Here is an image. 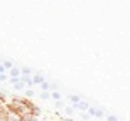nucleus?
<instances>
[{
	"instance_id": "nucleus-6",
	"label": "nucleus",
	"mask_w": 130,
	"mask_h": 121,
	"mask_svg": "<svg viewBox=\"0 0 130 121\" xmlns=\"http://www.w3.org/2000/svg\"><path fill=\"white\" fill-rule=\"evenodd\" d=\"M34 71L30 67H20V76H32Z\"/></svg>"
},
{
	"instance_id": "nucleus-16",
	"label": "nucleus",
	"mask_w": 130,
	"mask_h": 121,
	"mask_svg": "<svg viewBox=\"0 0 130 121\" xmlns=\"http://www.w3.org/2000/svg\"><path fill=\"white\" fill-rule=\"evenodd\" d=\"M32 96H36V92H34L32 89H27V91H25V98H29V99H32Z\"/></svg>"
},
{
	"instance_id": "nucleus-4",
	"label": "nucleus",
	"mask_w": 130,
	"mask_h": 121,
	"mask_svg": "<svg viewBox=\"0 0 130 121\" xmlns=\"http://www.w3.org/2000/svg\"><path fill=\"white\" fill-rule=\"evenodd\" d=\"M9 76L10 78H19L20 76V67H12V69H9Z\"/></svg>"
},
{
	"instance_id": "nucleus-20",
	"label": "nucleus",
	"mask_w": 130,
	"mask_h": 121,
	"mask_svg": "<svg viewBox=\"0 0 130 121\" xmlns=\"http://www.w3.org/2000/svg\"><path fill=\"white\" fill-rule=\"evenodd\" d=\"M9 82H12V84H15V82H19V78H10Z\"/></svg>"
},
{
	"instance_id": "nucleus-19",
	"label": "nucleus",
	"mask_w": 130,
	"mask_h": 121,
	"mask_svg": "<svg viewBox=\"0 0 130 121\" xmlns=\"http://www.w3.org/2000/svg\"><path fill=\"white\" fill-rule=\"evenodd\" d=\"M81 119H85V121H90V116H88L86 113L83 111V113H81Z\"/></svg>"
},
{
	"instance_id": "nucleus-9",
	"label": "nucleus",
	"mask_w": 130,
	"mask_h": 121,
	"mask_svg": "<svg viewBox=\"0 0 130 121\" xmlns=\"http://www.w3.org/2000/svg\"><path fill=\"white\" fill-rule=\"evenodd\" d=\"M51 98H53L54 101H59V99H63V94H61L59 91H53L51 92Z\"/></svg>"
},
{
	"instance_id": "nucleus-5",
	"label": "nucleus",
	"mask_w": 130,
	"mask_h": 121,
	"mask_svg": "<svg viewBox=\"0 0 130 121\" xmlns=\"http://www.w3.org/2000/svg\"><path fill=\"white\" fill-rule=\"evenodd\" d=\"M20 121H39V118L30 116L29 113H25V114H22V116H20Z\"/></svg>"
},
{
	"instance_id": "nucleus-1",
	"label": "nucleus",
	"mask_w": 130,
	"mask_h": 121,
	"mask_svg": "<svg viewBox=\"0 0 130 121\" xmlns=\"http://www.w3.org/2000/svg\"><path fill=\"white\" fill-rule=\"evenodd\" d=\"M71 106H73V109H74V111H76V109H79V111H85V113H86V109L90 108V103H88V101H83V99H81L79 103L71 104Z\"/></svg>"
},
{
	"instance_id": "nucleus-14",
	"label": "nucleus",
	"mask_w": 130,
	"mask_h": 121,
	"mask_svg": "<svg viewBox=\"0 0 130 121\" xmlns=\"http://www.w3.org/2000/svg\"><path fill=\"white\" fill-rule=\"evenodd\" d=\"M39 87H41V91H49V82L47 81H42L41 84H39Z\"/></svg>"
},
{
	"instance_id": "nucleus-15",
	"label": "nucleus",
	"mask_w": 130,
	"mask_h": 121,
	"mask_svg": "<svg viewBox=\"0 0 130 121\" xmlns=\"http://www.w3.org/2000/svg\"><path fill=\"white\" fill-rule=\"evenodd\" d=\"M53 91H59V86L56 82H49V92H53Z\"/></svg>"
},
{
	"instance_id": "nucleus-11",
	"label": "nucleus",
	"mask_w": 130,
	"mask_h": 121,
	"mask_svg": "<svg viewBox=\"0 0 130 121\" xmlns=\"http://www.w3.org/2000/svg\"><path fill=\"white\" fill-rule=\"evenodd\" d=\"M2 66H4L5 71H9V69L14 67V62H12V61H4V62H2Z\"/></svg>"
},
{
	"instance_id": "nucleus-3",
	"label": "nucleus",
	"mask_w": 130,
	"mask_h": 121,
	"mask_svg": "<svg viewBox=\"0 0 130 121\" xmlns=\"http://www.w3.org/2000/svg\"><path fill=\"white\" fill-rule=\"evenodd\" d=\"M19 81L20 82H24L27 87H32L34 86V82H32V76H19Z\"/></svg>"
},
{
	"instance_id": "nucleus-12",
	"label": "nucleus",
	"mask_w": 130,
	"mask_h": 121,
	"mask_svg": "<svg viewBox=\"0 0 130 121\" xmlns=\"http://www.w3.org/2000/svg\"><path fill=\"white\" fill-rule=\"evenodd\" d=\"M39 98H41V99H44V101H47L49 98H51V92H49V91H41Z\"/></svg>"
},
{
	"instance_id": "nucleus-7",
	"label": "nucleus",
	"mask_w": 130,
	"mask_h": 121,
	"mask_svg": "<svg viewBox=\"0 0 130 121\" xmlns=\"http://www.w3.org/2000/svg\"><path fill=\"white\" fill-rule=\"evenodd\" d=\"M69 101H71V104H76V103L81 101V96H79V94H71V96H69Z\"/></svg>"
},
{
	"instance_id": "nucleus-8",
	"label": "nucleus",
	"mask_w": 130,
	"mask_h": 121,
	"mask_svg": "<svg viewBox=\"0 0 130 121\" xmlns=\"http://www.w3.org/2000/svg\"><path fill=\"white\" fill-rule=\"evenodd\" d=\"M95 118H98V119H103L105 118V109H95Z\"/></svg>"
},
{
	"instance_id": "nucleus-17",
	"label": "nucleus",
	"mask_w": 130,
	"mask_h": 121,
	"mask_svg": "<svg viewBox=\"0 0 130 121\" xmlns=\"http://www.w3.org/2000/svg\"><path fill=\"white\" fill-rule=\"evenodd\" d=\"M54 104H56V108H58V109H61V108H64V106H66V104H64V101H63V99H59V101H56V103H54Z\"/></svg>"
},
{
	"instance_id": "nucleus-2",
	"label": "nucleus",
	"mask_w": 130,
	"mask_h": 121,
	"mask_svg": "<svg viewBox=\"0 0 130 121\" xmlns=\"http://www.w3.org/2000/svg\"><path fill=\"white\" fill-rule=\"evenodd\" d=\"M42 81H46V79H44V76H42L41 72H34V74H32V82H34V86H39Z\"/></svg>"
},
{
	"instance_id": "nucleus-21",
	"label": "nucleus",
	"mask_w": 130,
	"mask_h": 121,
	"mask_svg": "<svg viewBox=\"0 0 130 121\" xmlns=\"http://www.w3.org/2000/svg\"><path fill=\"white\" fill-rule=\"evenodd\" d=\"M7 79H9V78H7V74H0V81H7Z\"/></svg>"
},
{
	"instance_id": "nucleus-22",
	"label": "nucleus",
	"mask_w": 130,
	"mask_h": 121,
	"mask_svg": "<svg viewBox=\"0 0 130 121\" xmlns=\"http://www.w3.org/2000/svg\"><path fill=\"white\" fill-rule=\"evenodd\" d=\"M58 121H64V118H61V119H58Z\"/></svg>"
},
{
	"instance_id": "nucleus-10",
	"label": "nucleus",
	"mask_w": 130,
	"mask_h": 121,
	"mask_svg": "<svg viewBox=\"0 0 130 121\" xmlns=\"http://www.w3.org/2000/svg\"><path fill=\"white\" fill-rule=\"evenodd\" d=\"M14 89H15V91H24V89H25V84H24V82H15V84H14Z\"/></svg>"
},
{
	"instance_id": "nucleus-13",
	"label": "nucleus",
	"mask_w": 130,
	"mask_h": 121,
	"mask_svg": "<svg viewBox=\"0 0 130 121\" xmlns=\"http://www.w3.org/2000/svg\"><path fill=\"white\" fill-rule=\"evenodd\" d=\"M63 109H64V114H68V116H71L73 113H74V109H73V106H71V104H69V106H64Z\"/></svg>"
},
{
	"instance_id": "nucleus-18",
	"label": "nucleus",
	"mask_w": 130,
	"mask_h": 121,
	"mask_svg": "<svg viewBox=\"0 0 130 121\" xmlns=\"http://www.w3.org/2000/svg\"><path fill=\"white\" fill-rule=\"evenodd\" d=\"M106 121H118V118H117L115 114H108V116H106Z\"/></svg>"
}]
</instances>
